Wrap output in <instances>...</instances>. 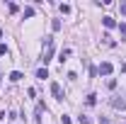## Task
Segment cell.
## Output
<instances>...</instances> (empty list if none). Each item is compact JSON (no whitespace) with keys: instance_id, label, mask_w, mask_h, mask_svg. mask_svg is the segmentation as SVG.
<instances>
[{"instance_id":"obj_1","label":"cell","mask_w":126,"mask_h":124,"mask_svg":"<svg viewBox=\"0 0 126 124\" xmlns=\"http://www.w3.org/2000/svg\"><path fill=\"white\" fill-rule=\"evenodd\" d=\"M51 56H53V39L51 37H44V51H41V63L46 66L51 61Z\"/></svg>"},{"instance_id":"obj_2","label":"cell","mask_w":126,"mask_h":124,"mask_svg":"<svg viewBox=\"0 0 126 124\" xmlns=\"http://www.w3.org/2000/svg\"><path fill=\"white\" fill-rule=\"evenodd\" d=\"M97 71H99V76H109L114 68H111V63H109V61H104V63H99V68H97Z\"/></svg>"},{"instance_id":"obj_3","label":"cell","mask_w":126,"mask_h":124,"mask_svg":"<svg viewBox=\"0 0 126 124\" xmlns=\"http://www.w3.org/2000/svg\"><path fill=\"white\" fill-rule=\"evenodd\" d=\"M51 93H53L56 100H63V90H61V85H58V83H51Z\"/></svg>"},{"instance_id":"obj_4","label":"cell","mask_w":126,"mask_h":124,"mask_svg":"<svg viewBox=\"0 0 126 124\" xmlns=\"http://www.w3.org/2000/svg\"><path fill=\"white\" fill-rule=\"evenodd\" d=\"M111 107H116V109H126V100H121V97H111Z\"/></svg>"},{"instance_id":"obj_5","label":"cell","mask_w":126,"mask_h":124,"mask_svg":"<svg viewBox=\"0 0 126 124\" xmlns=\"http://www.w3.org/2000/svg\"><path fill=\"white\" fill-rule=\"evenodd\" d=\"M102 24H104V27H107V29H111V27H116V22H114V17H102Z\"/></svg>"},{"instance_id":"obj_6","label":"cell","mask_w":126,"mask_h":124,"mask_svg":"<svg viewBox=\"0 0 126 124\" xmlns=\"http://www.w3.org/2000/svg\"><path fill=\"white\" fill-rule=\"evenodd\" d=\"M22 73H19V71H12V73H10V80H12V83H19V80H22Z\"/></svg>"},{"instance_id":"obj_7","label":"cell","mask_w":126,"mask_h":124,"mask_svg":"<svg viewBox=\"0 0 126 124\" xmlns=\"http://www.w3.org/2000/svg\"><path fill=\"white\" fill-rule=\"evenodd\" d=\"M85 102H87L90 107H92V105H97V95H94V93H90V95H87V100H85Z\"/></svg>"},{"instance_id":"obj_8","label":"cell","mask_w":126,"mask_h":124,"mask_svg":"<svg viewBox=\"0 0 126 124\" xmlns=\"http://www.w3.org/2000/svg\"><path fill=\"white\" fill-rule=\"evenodd\" d=\"M68 56H70V49H63V51H61V56H58V61H65V59H68Z\"/></svg>"},{"instance_id":"obj_9","label":"cell","mask_w":126,"mask_h":124,"mask_svg":"<svg viewBox=\"0 0 126 124\" xmlns=\"http://www.w3.org/2000/svg\"><path fill=\"white\" fill-rule=\"evenodd\" d=\"M36 78H41V80L48 78V71H46V68H39V71H36Z\"/></svg>"},{"instance_id":"obj_10","label":"cell","mask_w":126,"mask_h":124,"mask_svg":"<svg viewBox=\"0 0 126 124\" xmlns=\"http://www.w3.org/2000/svg\"><path fill=\"white\" fill-rule=\"evenodd\" d=\"M51 29H53V32L61 29V20H53V22H51Z\"/></svg>"},{"instance_id":"obj_11","label":"cell","mask_w":126,"mask_h":124,"mask_svg":"<svg viewBox=\"0 0 126 124\" xmlns=\"http://www.w3.org/2000/svg\"><path fill=\"white\" fill-rule=\"evenodd\" d=\"M102 39H104V44H107V46H114V39H111L109 34H104V37H102Z\"/></svg>"},{"instance_id":"obj_12","label":"cell","mask_w":126,"mask_h":124,"mask_svg":"<svg viewBox=\"0 0 126 124\" xmlns=\"http://www.w3.org/2000/svg\"><path fill=\"white\" fill-rule=\"evenodd\" d=\"M107 88H109V90L116 88V78H109V80H107Z\"/></svg>"},{"instance_id":"obj_13","label":"cell","mask_w":126,"mask_h":124,"mask_svg":"<svg viewBox=\"0 0 126 124\" xmlns=\"http://www.w3.org/2000/svg\"><path fill=\"white\" fill-rule=\"evenodd\" d=\"M34 15V7H24V17H32Z\"/></svg>"},{"instance_id":"obj_14","label":"cell","mask_w":126,"mask_h":124,"mask_svg":"<svg viewBox=\"0 0 126 124\" xmlns=\"http://www.w3.org/2000/svg\"><path fill=\"white\" fill-rule=\"evenodd\" d=\"M0 56H7V46L5 44H0Z\"/></svg>"},{"instance_id":"obj_15","label":"cell","mask_w":126,"mask_h":124,"mask_svg":"<svg viewBox=\"0 0 126 124\" xmlns=\"http://www.w3.org/2000/svg\"><path fill=\"white\" fill-rule=\"evenodd\" d=\"M119 32H121V37H126V24H124V22L119 24Z\"/></svg>"},{"instance_id":"obj_16","label":"cell","mask_w":126,"mask_h":124,"mask_svg":"<svg viewBox=\"0 0 126 124\" xmlns=\"http://www.w3.org/2000/svg\"><path fill=\"white\" fill-rule=\"evenodd\" d=\"M78 122L80 124H90V119H87V117H78Z\"/></svg>"},{"instance_id":"obj_17","label":"cell","mask_w":126,"mask_h":124,"mask_svg":"<svg viewBox=\"0 0 126 124\" xmlns=\"http://www.w3.org/2000/svg\"><path fill=\"white\" fill-rule=\"evenodd\" d=\"M61 122H63V124H70V117H65V114H63V117H61Z\"/></svg>"},{"instance_id":"obj_18","label":"cell","mask_w":126,"mask_h":124,"mask_svg":"<svg viewBox=\"0 0 126 124\" xmlns=\"http://www.w3.org/2000/svg\"><path fill=\"white\" fill-rule=\"evenodd\" d=\"M99 124H109V122H107V119H104V117H99Z\"/></svg>"},{"instance_id":"obj_19","label":"cell","mask_w":126,"mask_h":124,"mask_svg":"<svg viewBox=\"0 0 126 124\" xmlns=\"http://www.w3.org/2000/svg\"><path fill=\"white\" fill-rule=\"evenodd\" d=\"M0 39H2V29H0Z\"/></svg>"},{"instance_id":"obj_20","label":"cell","mask_w":126,"mask_h":124,"mask_svg":"<svg viewBox=\"0 0 126 124\" xmlns=\"http://www.w3.org/2000/svg\"><path fill=\"white\" fill-rule=\"evenodd\" d=\"M0 78H2V73H0Z\"/></svg>"}]
</instances>
